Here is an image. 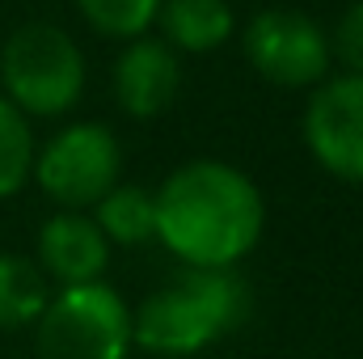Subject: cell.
Instances as JSON below:
<instances>
[{
    "label": "cell",
    "instance_id": "cell-1",
    "mask_svg": "<svg viewBox=\"0 0 363 359\" xmlns=\"http://www.w3.org/2000/svg\"><path fill=\"white\" fill-rule=\"evenodd\" d=\"M157 241L182 267L233 270L250 258L267 228V203L245 170L199 157L152 190Z\"/></svg>",
    "mask_w": 363,
    "mask_h": 359
},
{
    "label": "cell",
    "instance_id": "cell-2",
    "mask_svg": "<svg viewBox=\"0 0 363 359\" xmlns=\"http://www.w3.org/2000/svg\"><path fill=\"white\" fill-rule=\"evenodd\" d=\"M250 309L254 292L237 267H186L182 275L165 279L152 296H144L140 309H131V343L152 359L199 355L241 330Z\"/></svg>",
    "mask_w": 363,
    "mask_h": 359
},
{
    "label": "cell",
    "instance_id": "cell-3",
    "mask_svg": "<svg viewBox=\"0 0 363 359\" xmlns=\"http://www.w3.org/2000/svg\"><path fill=\"white\" fill-rule=\"evenodd\" d=\"M85 55L51 21L17 26L0 47V93L26 118H64L85 93Z\"/></svg>",
    "mask_w": 363,
    "mask_h": 359
},
{
    "label": "cell",
    "instance_id": "cell-4",
    "mask_svg": "<svg viewBox=\"0 0 363 359\" xmlns=\"http://www.w3.org/2000/svg\"><path fill=\"white\" fill-rule=\"evenodd\" d=\"M30 330L38 359H127L135 351L131 304L106 279L55 287Z\"/></svg>",
    "mask_w": 363,
    "mask_h": 359
},
{
    "label": "cell",
    "instance_id": "cell-5",
    "mask_svg": "<svg viewBox=\"0 0 363 359\" xmlns=\"http://www.w3.org/2000/svg\"><path fill=\"white\" fill-rule=\"evenodd\" d=\"M30 182L64 211H89L123 182V144L106 123H68L34 153Z\"/></svg>",
    "mask_w": 363,
    "mask_h": 359
},
{
    "label": "cell",
    "instance_id": "cell-6",
    "mask_svg": "<svg viewBox=\"0 0 363 359\" xmlns=\"http://www.w3.org/2000/svg\"><path fill=\"white\" fill-rule=\"evenodd\" d=\"M241 51L250 68L274 89H317L334 68L321 21L300 9L254 13L241 34Z\"/></svg>",
    "mask_w": 363,
    "mask_h": 359
},
{
    "label": "cell",
    "instance_id": "cell-7",
    "mask_svg": "<svg viewBox=\"0 0 363 359\" xmlns=\"http://www.w3.org/2000/svg\"><path fill=\"white\" fill-rule=\"evenodd\" d=\"M300 136L330 178L363 186V72L325 77L308 93Z\"/></svg>",
    "mask_w": 363,
    "mask_h": 359
},
{
    "label": "cell",
    "instance_id": "cell-8",
    "mask_svg": "<svg viewBox=\"0 0 363 359\" xmlns=\"http://www.w3.org/2000/svg\"><path fill=\"white\" fill-rule=\"evenodd\" d=\"M182 89V55L152 34L127 38L110 68V93L127 118H161Z\"/></svg>",
    "mask_w": 363,
    "mask_h": 359
},
{
    "label": "cell",
    "instance_id": "cell-9",
    "mask_svg": "<svg viewBox=\"0 0 363 359\" xmlns=\"http://www.w3.org/2000/svg\"><path fill=\"white\" fill-rule=\"evenodd\" d=\"M110 241L101 237V228L93 224L89 211H55L43 220L38 237H34V263L38 270L55 283V287H72V283H97L110 267Z\"/></svg>",
    "mask_w": 363,
    "mask_h": 359
},
{
    "label": "cell",
    "instance_id": "cell-10",
    "mask_svg": "<svg viewBox=\"0 0 363 359\" xmlns=\"http://www.w3.org/2000/svg\"><path fill=\"white\" fill-rule=\"evenodd\" d=\"M157 26L178 55H207L233 38L237 17L228 0H161Z\"/></svg>",
    "mask_w": 363,
    "mask_h": 359
},
{
    "label": "cell",
    "instance_id": "cell-11",
    "mask_svg": "<svg viewBox=\"0 0 363 359\" xmlns=\"http://www.w3.org/2000/svg\"><path fill=\"white\" fill-rule=\"evenodd\" d=\"M93 224L101 228V237L110 245L135 250L157 241V207H152V190L135 186V182H118L110 186L97 203L89 207Z\"/></svg>",
    "mask_w": 363,
    "mask_h": 359
},
{
    "label": "cell",
    "instance_id": "cell-12",
    "mask_svg": "<svg viewBox=\"0 0 363 359\" xmlns=\"http://www.w3.org/2000/svg\"><path fill=\"white\" fill-rule=\"evenodd\" d=\"M51 300V279L34 258L0 250V330H30Z\"/></svg>",
    "mask_w": 363,
    "mask_h": 359
},
{
    "label": "cell",
    "instance_id": "cell-13",
    "mask_svg": "<svg viewBox=\"0 0 363 359\" xmlns=\"http://www.w3.org/2000/svg\"><path fill=\"white\" fill-rule=\"evenodd\" d=\"M34 127L30 118L0 93V199L21 194V186L34 174Z\"/></svg>",
    "mask_w": 363,
    "mask_h": 359
},
{
    "label": "cell",
    "instance_id": "cell-14",
    "mask_svg": "<svg viewBox=\"0 0 363 359\" xmlns=\"http://www.w3.org/2000/svg\"><path fill=\"white\" fill-rule=\"evenodd\" d=\"M161 0H77V13L89 21L93 34L101 38H140L157 26Z\"/></svg>",
    "mask_w": 363,
    "mask_h": 359
},
{
    "label": "cell",
    "instance_id": "cell-15",
    "mask_svg": "<svg viewBox=\"0 0 363 359\" xmlns=\"http://www.w3.org/2000/svg\"><path fill=\"white\" fill-rule=\"evenodd\" d=\"M325 38H330V60L342 72H363V0H351L338 13L334 30Z\"/></svg>",
    "mask_w": 363,
    "mask_h": 359
}]
</instances>
